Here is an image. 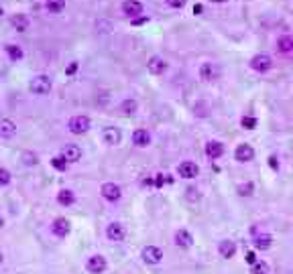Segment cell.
I'll return each instance as SVG.
<instances>
[{"instance_id":"cell-18","label":"cell","mask_w":293,"mask_h":274,"mask_svg":"<svg viewBox=\"0 0 293 274\" xmlns=\"http://www.w3.org/2000/svg\"><path fill=\"white\" fill-rule=\"evenodd\" d=\"M151 132L146 130V128H136L132 132V144L136 148H146V146H151Z\"/></svg>"},{"instance_id":"cell-3","label":"cell","mask_w":293,"mask_h":274,"mask_svg":"<svg viewBox=\"0 0 293 274\" xmlns=\"http://www.w3.org/2000/svg\"><path fill=\"white\" fill-rule=\"evenodd\" d=\"M220 65L218 63H214V61H206V63H202L200 65V71H198V75H200V79L204 81V83H212V81H216V79H220Z\"/></svg>"},{"instance_id":"cell-39","label":"cell","mask_w":293,"mask_h":274,"mask_svg":"<svg viewBox=\"0 0 293 274\" xmlns=\"http://www.w3.org/2000/svg\"><path fill=\"white\" fill-rule=\"evenodd\" d=\"M146 20H149V16H146V14H142V16H136V18H132V20H130V22H132V24H136V26H138V24H144V22H146Z\"/></svg>"},{"instance_id":"cell-20","label":"cell","mask_w":293,"mask_h":274,"mask_svg":"<svg viewBox=\"0 0 293 274\" xmlns=\"http://www.w3.org/2000/svg\"><path fill=\"white\" fill-rule=\"evenodd\" d=\"M218 254L224 260L234 258V254H236V242H232V240H220L218 242Z\"/></svg>"},{"instance_id":"cell-37","label":"cell","mask_w":293,"mask_h":274,"mask_svg":"<svg viewBox=\"0 0 293 274\" xmlns=\"http://www.w3.org/2000/svg\"><path fill=\"white\" fill-rule=\"evenodd\" d=\"M78 69H80V63H78V61H72V63L66 67V75H70V77H72V75H76V73H78Z\"/></svg>"},{"instance_id":"cell-6","label":"cell","mask_w":293,"mask_h":274,"mask_svg":"<svg viewBox=\"0 0 293 274\" xmlns=\"http://www.w3.org/2000/svg\"><path fill=\"white\" fill-rule=\"evenodd\" d=\"M120 12L126 16V18H136V16H142L144 14V4L140 0H122L120 2Z\"/></svg>"},{"instance_id":"cell-32","label":"cell","mask_w":293,"mask_h":274,"mask_svg":"<svg viewBox=\"0 0 293 274\" xmlns=\"http://www.w3.org/2000/svg\"><path fill=\"white\" fill-rule=\"evenodd\" d=\"M240 126H242L244 130H254V128H256V118H254V116H242Z\"/></svg>"},{"instance_id":"cell-36","label":"cell","mask_w":293,"mask_h":274,"mask_svg":"<svg viewBox=\"0 0 293 274\" xmlns=\"http://www.w3.org/2000/svg\"><path fill=\"white\" fill-rule=\"evenodd\" d=\"M200 189H196V187H188V199L190 201H200Z\"/></svg>"},{"instance_id":"cell-45","label":"cell","mask_w":293,"mask_h":274,"mask_svg":"<svg viewBox=\"0 0 293 274\" xmlns=\"http://www.w3.org/2000/svg\"><path fill=\"white\" fill-rule=\"evenodd\" d=\"M2 262H4V254H2V252H0V264H2Z\"/></svg>"},{"instance_id":"cell-14","label":"cell","mask_w":293,"mask_h":274,"mask_svg":"<svg viewBox=\"0 0 293 274\" xmlns=\"http://www.w3.org/2000/svg\"><path fill=\"white\" fill-rule=\"evenodd\" d=\"M106 238L110 242H122L126 238V226L120 222H112L106 226Z\"/></svg>"},{"instance_id":"cell-19","label":"cell","mask_w":293,"mask_h":274,"mask_svg":"<svg viewBox=\"0 0 293 274\" xmlns=\"http://www.w3.org/2000/svg\"><path fill=\"white\" fill-rule=\"evenodd\" d=\"M4 53H6L10 63H20V61L24 59V51H22V47L18 43H6L4 45Z\"/></svg>"},{"instance_id":"cell-33","label":"cell","mask_w":293,"mask_h":274,"mask_svg":"<svg viewBox=\"0 0 293 274\" xmlns=\"http://www.w3.org/2000/svg\"><path fill=\"white\" fill-rule=\"evenodd\" d=\"M252 191H254V185H252L250 181L238 187V195H240V197H250V195H252Z\"/></svg>"},{"instance_id":"cell-5","label":"cell","mask_w":293,"mask_h":274,"mask_svg":"<svg viewBox=\"0 0 293 274\" xmlns=\"http://www.w3.org/2000/svg\"><path fill=\"white\" fill-rule=\"evenodd\" d=\"M100 195H102V199H106L108 203H118V201L122 199V189H120V185H116V183L108 181V183H102Z\"/></svg>"},{"instance_id":"cell-28","label":"cell","mask_w":293,"mask_h":274,"mask_svg":"<svg viewBox=\"0 0 293 274\" xmlns=\"http://www.w3.org/2000/svg\"><path fill=\"white\" fill-rule=\"evenodd\" d=\"M277 51L279 53H293V37L291 35H281L277 39Z\"/></svg>"},{"instance_id":"cell-12","label":"cell","mask_w":293,"mask_h":274,"mask_svg":"<svg viewBox=\"0 0 293 274\" xmlns=\"http://www.w3.org/2000/svg\"><path fill=\"white\" fill-rule=\"evenodd\" d=\"M49 230H51V234L55 236V238H68L70 234H72V222L70 220H66V218H55L53 222H51V226H49Z\"/></svg>"},{"instance_id":"cell-4","label":"cell","mask_w":293,"mask_h":274,"mask_svg":"<svg viewBox=\"0 0 293 274\" xmlns=\"http://www.w3.org/2000/svg\"><path fill=\"white\" fill-rule=\"evenodd\" d=\"M248 65H250V69L256 71V73H267V71L273 69V59H271V55H267V53H258V55H254V57L248 61Z\"/></svg>"},{"instance_id":"cell-23","label":"cell","mask_w":293,"mask_h":274,"mask_svg":"<svg viewBox=\"0 0 293 274\" xmlns=\"http://www.w3.org/2000/svg\"><path fill=\"white\" fill-rule=\"evenodd\" d=\"M18 161H20L24 167L33 169V167H39L41 157H39V152H35V150H22V152H20V157H18Z\"/></svg>"},{"instance_id":"cell-29","label":"cell","mask_w":293,"mask_h":274,"mask_svg":"<svg viewBox=\"0 0 293 274\" xmlns=\"http://www.w3.org/2000/svg\"><path fill=\"white\" fill-rule=\"evenodd\" d=\"M12 183V173L6 167H0V187H8Z\"/></svg>"},{"instance_id":"cell-24","label":"cell","mask_w":293,"mask_h":274,"mask_svg":"<svg viewBox=\"0 0 293 274\" xmlns=\"http://www.w3.org/2000/svg\"><path fill=\"white\" fill-rule=\"evenodd\" d=\"M118 112H120L122 116H132V114L138 112V102H136L134 98H124V100L118 104Z\"/></svg>"},{"instance_id":"cell-2","label":"cell","mask_w":293,"mask_h":274,"mask_svg":"<svg viewBox=\"0 0 293 274\" xmlns=\"http://www.w3.org/2000/svg\"><path fill=\"white\" fill-rule=\"evenodd\" d=\"M90 128H92V120H90V116H86V114H76V116H72L68 120V132L74 134V136H82Z\"/></svg>"},{"instance_id":"cell-34","label":"cell","mask_w":293,"mask_h":274,"mask_svg":"<svg viewBox=\"0 0 293 274\" xmlns=\"http://www.w3.org/2000/svg\"><path fill=\"white\" fill-rule=\"evenodd\" d=\"M112 30V24L108 20H98L96 22V33H110Z\"/></svg>"},{"instance_id":"cell-43","label":"cell","mask_w":293,"mask_h":274,"mask_svg":"<svg viewBox=\"0 0 293 274\" xmlns=\"http://www.w3.org/2000/svg\"><path fill=\"white\" fill-rule=\"evenodd\" d=\"M2 228H4V218L0 216V230H2Z\"/></svg>"},{"instance_id":"cell-22","label":"cell","mask_w":293,"mask_h":274,"mask_svg":"<svg viewBox=\"0 0 293 274\" xmlns=\"http://www.w3.org/2000/svg\"><path fill=\"white\" fill-rule=\"evenodd\" d=\"M16 122L10 118H2L0 120V138H12L16 136Z\"/></svg>"},{"instance_id":"cell-10","label":"cell","mask_w":293,"mask_h":274,"mask_svg":"<svg viewBox=\"0 0 293 274\" xmlns=\"http://www.w3.org/2000/svg\"><path fill=\"white\" fill-rule=\"evenodd\" d=\"M140 258H142V262L144 264H151V266H157V264H161L163 262V250L159 248V246H144L142 250H140Z\"/></svg>"},{"instance_id":"cell-31","label":"cell","mask_w":293,"mask_h":274,"mask_svg":"<svg viewBox=\"0 0 293 274\" xmlns=\"http://www.w3.org/2000/svg\"><path fill=\"white\" fill-rule=\"evenodd\" d=\"M49 163H51V167H53L55 171H62V173H66V171L70 169V165H68V163H66V161L60 157V155H57V157H53Z\"/></svg>"},{"instance_id":"cell-7","label":"cell","mask_w":293,"mask_h":274,"mask_svg":"<svg viewBox=\"0 0 293 274\" xmlns=\"http://www.w3.org/2000/svg\"><path fill=\"white\" fill-rule=\"evenodd\" d=\"M82 146L80 144H76V142H68L64 148H62V152H60V157L68 163V165H76V163H80L82 161Z\"/></svg>"},{"instance_id":"cell-13","label":"cell","mask_w":293,"mask_h":274,"mask_svg":"<svg viewBox=\"0 0 293 274\" xmlns=\"http://www.w3.org/2000/svg\"><path fill=\"white\" fill-rule=\"evenodd\" d=\"M234 161L242 163V165L254 161V148H252V144L242 142V144H238L236 148H234Z\"/></svg>"},{"instance_id":"cell-27","label":"cell","mask_w":293,"mask_h":274,"mask_svg":"<svg viewBox=\"0 0 293 274\" xmlns=\"http://www.w3.org/2000/svg\"><path fill=\"white\" fill-rule=\"evenodd\" d=\"M271 246H273V238H271L269 234H260V236L254 238V248H256V250L265 252V250H269Z\"/></svg>"},{"instance_id":"cell-26","label":"cell","mask_w":293,"mask_h":274,"mask_svg":"<svg viewBox=\"0 0 293 274\" xmlns=\"http://www.w3.org/2000/svg\"><path fill=\"white\" fill-rule=\"evenodd\" d=\"M66 0H45L43 2V8L49 12V14H62L66 10Z\"/></svg>"},{"instance_id":"cell-40","label":"cell","mask_w":293,"mask_h":274,"mask_svg":"<svg viewBox=\"0 0 293 274\" xmlns=\"http://www.w3.org/2000/svg\"><path fill=\"white\" fill-rule=\"evenodd\" d=\"M246 262H248V264H254V262H256V258H254V254H252V252H248V254H246Z\"/></svg>"},{"instance_id":"cell-38","label":"cell","mask_w":293,"mask_h":274,"mask_svg":"<svg viewBox=\"0 0 293 274\" xmlns=\"http://www.w3.org/2000/svg\"><path fill=\"white\" fill-rule=\"evenodd\" d=\"M269 167H271L273 171H277V169H279V159H277L275 155H271V157H269Z\"/></svg>"},{"instance_id":"cell-25","label":"cell","mask_w":293,"mask_h":274,"mask_svg":"<svg viewBox=\"0 0 293 274\" xmlns=\"http://www.w3.org/2000/svg\"><path fill=\"white\" fill-rule=\"evenodd\" d=\"M55 199H57V203H60L62 207H72L78 201V197H76V193L72 189H62L60 193H57Z\"/></svg>"},{"instance_id":"cell-41","label":"cell","mask_w":293,"mask_h":274,"mask_svg":"<svg viewBox=\"0 0 293 274\" xmlns=\"http://www.w3.org/2000/svg\"><path fill=\"white\" fill-rule=\"evenodd\" d=\"M212 4H224V2H228V0H210Z\"/></svg>"},{"instance_id":"cell-30","label":"cell","mask_w":293,"mask_h":274,"mask_svg":"<svg viewBox=\"0 0 293 274\" xmlns=\"http://www.w3.org/2000/svg\"><path fill=\"white\" fill-rule=\"evenodd\" d=\"M269 272H271V268H269V264L265 260L254 262L252 268H250V274H269Z\"/></svg>"},{"instance_id":"cell-17","label":"cell","mask_w":293,"mask_h":274,"mask_svg":"<svg viewBox=\"0 0 293 274\" xmlns=\"http://www.w3.org/2000/svg\"><path fill=\"white\" fill-rule=\"evenodd\" d=\"M173 242H175V246L182 248V250H190L194 246V236L188 232V230H178L173 234Z\"/></svg>"},{"instance_id":"cell-35","label":"cell","mask_w":293,"mask_h":274,"mask_svg":"<svg viewBox=\"0 0 293 274\" xmlns=\"http://www.w3.org/2000/svg\"><path fill=\"white\" fill-rule=\"evenodd\" d=\"M165 4H167L169 8L180 10V8H184V6L188 4V0H165Z\"/></svg>"},{"instance_id":"cell-11","label":"cell","mask_w":293,"mask_h":274,"mask_svg":"<svg viewBox=\"0 0 293 274\" xmlns=\"http://www.w3.org/2000/svg\"><path fill=\"white\" fill-rule=\"evenodd\" d=\"M100 136L106 146H118L122 142V130L118 126H104Z\"/></svg>"},{"instance_id":"cell-42","label":"cell","mask_w":293,"mask_h":274,"mask_svg":"<svg viewBox=\"0 0 293 274\" xmlns=\"http://www.w3.org/2000/svg\"><path fill=\"white\" fill-rule=\"evenodd\" d=\"M198 12H202V4H196L194 6V14H198Z\"/></svg>"},{"instance_id":"cell-44","label":"cell","mask_w":293,"mask_h":274,"mask_svg":"<svg viewBox=\"0 0 293 274\" xmlns=\"http://www.w3.org/2000/svg\"><path fill=\"white\" fill-rule=\"evenodd\" d=\"M2 16H4V8H2V6H0V18H2Z\"/></svg>"},{"instance_id":"cell-8","label":"cell","mask_w":293,"mask_h":274,"mask_svg":"<svg viewBox=\"0 0 293 274\" xmlns=\"http://www.w3.org/2000/svg\"><path fill=\"white\" fill-rule=\"evenodd\" d=\"M86 270L90 274H104L108 270V260L102 254H92L86 258Z\"/></svg>"},{"instance_id":"cell-15","label":"cell","mask_w":293,"mask_h":274,"mask_svg":"<svg viewBox=\"0 0 293 274\" xmlns=\"http://www.w3.org/2000/svg\"><path fill=\"white\" fill-rule=\"evenodd\" d=\"M10 26L16 30V33H26L28 28H31V18H28V14L24 12H14L10 14Z\"/></svg>"},{"instance_id":"cell-9","label":"cell","mask_w":293,"mask_h":274,"mask_svg":"<svg viewBox=\"0 0 293 274\" xmlns=\"http://www.w3.org/2000/svg\"><path fill=\"white\" fill-rule=\"evenodd\" d=\"M167 69H169V63L163 55H151L149 61H146V71L151 75H163L167 73Z\"/></svg>"},{"instance_id":"cell-21","label":"cell","mask_w":293,"mask_h":274,"mask_svg":"<svg viewBox=\"0 0 293 274\" xmlns=\"http://www.w3.org/2000/svg\"><path fill=\"white\" fill-rule=\"evenodd\" d=\"M204 150H206V157L210 159V161H216V159H220L222 155H224V144L220 142V140H208L206 142V148H204Z\"/></svg>"},{"instance_id":"cell-16","label":"cell","mask_w":293,"mask_h":274,"mask_svg":"<svg viewBox=\"0 0 293 274\" xmlns=\"http://www.w3.org/2000/svg\"><path fill=\"white\" fill-rule=\"evenodd\" d=\"M178 175L182 177V179H196L198 175H200V165L198 163H194V161H182L180 165H178Z\"/></svg>"},{"instance_id":"cell-1","label":"cell","mask_w":293,"mask_h":274,"mask_svg":"<svg viewBox=\"0 0 293 274\" xmlns=\"http://www.w3.org/2000/svg\"><path fill=\"white\" fill-rule=\"evenodd\" d=\"M51 89H53V79L45 73H37L28 79V91L33 96H47L51 94Z\"/></svg>"}]
</instances>
